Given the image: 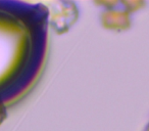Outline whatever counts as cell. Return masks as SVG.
Masks as SVG:
<instances>
[{
    "instance_id": "2",
    "label": "cell",
    "mask_w": 149,
    "mask_h": 131,
    "mask_svg": "<svg viewBox=\"0 0 149 131\" xmlns=\"http://www.w3.org/2000/svg\"><path fill=\"white\" fill-rule=\"evenodd\" d=\"M54 17V25L57 34H63L70 30L78 19V9L72 2H59Z\"/></svg>"
},
{
    "instance_id": "3",
    "label": "cell",
    "mask_w": 149,
    "mask_h": 131,
    "mask_svg": "<svg viewBox=\"0 0 149 131\" xmlns=\"http://www.w3.org/2000/svg\"><path fill=\"white\" fill-rule=\"evenodd\" d=\"M145 5H146V2L141 1V0H123V1H120V6L128 13H130L131 15L133 13L142 11L145 7Z\"/></svg>"
},
{
    "instance_id": "4",
    "label": "cell",
    "mask_w": 149,
    "mask_h": 131,
    "mask_svg": "<svg viewBox=\"0 0 149 131\" xmlns=\"http://www.w3.org/2000/svg\"><path fill=\"white\" fill-rule=\"evenodd\" d=\"M6 118V111L2 104H0V124L4 121V119Z\"/></svg>"
},
{
    "instance_id": "5",
    "label": "cell",
    "mask_w": 149,
    "mask_h": 131,
    "mask_svg": "<svg viewBox=\"0 0 149 131\" xmlns=\"http://www.w3.org/2000/svg\"><path fill=\"white\" fill-rule=\"evenodd\" d=\"M143 131H149V120H148V122H147L146 126H145V128H144V130H143Z\"/></svg>"
},
{
    "instance_id": "1",
    "label": "cell",
    "mask_w": 149,
    "mask_h": 131,
    "mask_svg": "<svg viewBox=\"0 0 149 131\" xmlns=\"http://www.w3.org/2000/svg\"><path fill=\"white\" fill-rule=\"evenodd\" d=\"M99 23L103 29L116 33H123L131 29L133 25L132 15L118 6L109 9H101Z\"/></svg>"
}]
</instances>
